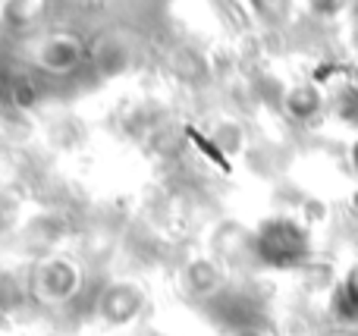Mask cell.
Returning <instances> with one entry per match:
<instances>
[{"instance_id":"6da1fadb","label":"cell","mask_w":358,"mask_h":336,"mask_svg":"<svg viewBox=\"0 0 358 336\" xmlns=\"http://www.w3.org/2000/svg\"><path fill=\"white\" fill-rule=\"evenodd\" d=\"M248 245L252 255L273 270L302 268L311 258V233L292 217H267Z\"/></svg>"},{"instance_id":"7a4b0ae2","label":"cell","mask_w":358,"mask_h":336,"mask_svg":"<svg viewBox=\"0 0 358 336\" xmlns=\"http://www.w3.org/2000/svg\"><path fill=\"white\" fill-rule=\"evenodd\" d=\"M35 289L44 302H69L79 293V268L66 258H48L35 274Z\"/></svg>"},{"instance_id":"3957f363","label":"cell","mask_w":358,"mask_h":336,"mask_svg":"<svg viewBox=\"0 0 358 336\" xmlns=\"http://www.w3.org/2000/svg\"><path fill=\"white\" fill-rule=\"evenodd\" d=\"M142 293H138L132 283H113L101 293L98 299V312L107 324L120 327V324H129L138 312H142Z\"/></svg>"},{"instance_id":"277c9868","label":"cell","mask_w":358,"mask_h":336,"mask_svg":"<svg viewBox=\"0 0 358 336\" xmlns=\"http://www.w3.org/2000/svg\"><path fill=\"white\" fill-rule=\"evenodd\" d=\"M35 57H38V63H41L48 73L63 75V73H69V69L79 63L82 48H79V41H76L73 35H50V38H44V41L38 44Z\"/></svg>"},{"instance_id":"5b68a950","label":"cell","mask_w":358,"mask_h":336,"mask_svg":"<svg viewBox=\"0 0 358 336\" xmlns=\"http://www.w3.org/2000/svg\"><path fill=\"white\" fill-rule=\"evenodd\" d=\"M185 286L192 289L201 299H214L220 293V270L210 261H192L189 270H185Z\"/></svg>"},{"instance_id":"8992f818","label":"cell","mask_w":358,"mask_h":336,"mask_svg":"<svg viewBox=\"0 0 358 336\" xmlns=\"http://www.w3.org/2000/svg\"><path fill=\"white\" fill-rule=\"evenodd\" d=\"M29 16H31V0H6V3L0 6V19H3L6 25H13V29L29 22Z\"/></svg>"},{"instance_id":"52a82bcc","label":"cell","mask_w":358,"mask_h":336,"mask_svg":"<svg viewBox=\"0 0 358 336\" xmlns=\"http://www.w3.org/2000/svg\"><path fill=\"white\" fill-rule=\"evenodd\" d=\"M13 98H16L19 107L35 104V85H31L29 75H16V79H13Z\"/></svg>"},{"instance_id":"ba28073f","label":"cell","mask_w":358,"mask_h":336,"mask_svg":"<svg viewBox=\"0 0 358 336\" xmlns=\"http://www.w3.org/2000/svg\"><path fill=\"white\" fill-rule=\"evenodd\" d=\"M352 161H355V167H358V145H355V151H352Z\"/></svg>"}]
</instances>
